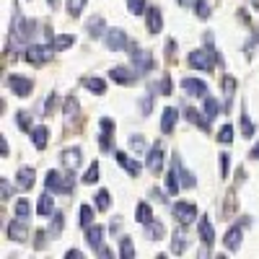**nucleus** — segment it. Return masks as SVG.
<instances>
[{"label":"nucleus","instance_id":"48","mask_svg":"<svg viewBox=\"0 0 259 259\" xmlns=\"http://www.w3.org/2000/svg\"><path fill=\"white\" fill-rule=\"evenodd\" d=\"M218 140H221V143H226V145H228V143H233V127H231V124H223V127H221Z\"/></svg>","mask_w":259,"mask_h":259},{"label":"nucleus","instance_id":"2","mask_svg":"<svg viewBox=\"0 0 259 259\" xmlns=\"http://www.w3.org/2000/svg\"><path fill=\"white\" fill-rule=\"evenodd\" d=\"M13 8H16V6H13ZM34 34H36V21L24 18V13L16 8V13H13V24H11V39H13V45H16V47L29 45V41L34 39Z\"/></svg>","mask_w":259,"mask_h":259},{"label":"nucleus","instance_id":"45","mask_svg":"<svg viewBox=\"0 0 259 259\" xmlns=\"http://www.w3.org/2000/svg\"><path fill=\"white\" fill-rule=\"evenodd\" d=\"M127 11L133 13V16L145 13V11H148V8H145V0H127Z\"/></svg>","mask_w":259,"mask_h":259},{"label":"nucleus","instance_id":"56","mask_svg":"<svg viewBox=\"0 0 259 259\" xmlns=\"http://www.w3.org/2000/svg\"><path fill=\"white\" fill-rule=\"evenodd\" d=\"M177 3H179V6H187V3H189V0H177Z\"/></svg>","mask_w":259,"mask_h":259},{"label":"nucleus","instance_id":"27","mask_svg":"<svg viewBox=\"0 0 259 259\" xmlns=\"http://www.w3.org/2000/svg\"><path fill=\"white\" fill-rule=\"evenodd\" d=\"M135 221L143 223V226H148L150 221H153V210H150L148 202H138L135 205Z\"/></svg>","mask_w":259,"mask_h":259},{"label":"nucleus","instance_id":"33","mask_svg":"<svg viewBox=\"0 0 259 259\" xmlns=\"http://www.w3.org/2000/svg\"><path fill=\"white\" fill-rule=\"evenodd\" d=\"M94 202H96V210H99V212H106V210H109V205H112L109 192H106V189H99L96 197H94Z\"/></svg>","mask_w":259,"mask_h":259},{"label":"nucleus","instance_id":"44","mask_svg":"<svg viewBox=\"0 0 259 259\" xmlns=\"http://www.w3.org/2000/svg\"><path fill=\"white\" fill-rule=\"evenodd\" d=\"M153 91H150V94H145L143 99H140V112H143V117H148L150 114V109H153Z\"/></svg>","mask_w":259,"mask_h":259},{"label":"nucleus","instance_id":"34","mask_svg":"<svg viewBox=\"0 0 259 259\" xmlns=\"http://www.w3.org/2000/svg\"><path fill=\"white\" fill-rule=\"evenodd\" d=\"M150 91H153V94H161V96H168V94H171V78L163 75L161 80L150 83Z\"/></svg>","mask_w":259,"mask_h":259},{"label":"nucleus","instance_id":"29","mask_svg":"<svg viewBox=\"0 0 259 259\" xmlns=\"http://www.w3.org/2000/svg\"><path fill=\"white\" fill-rule=\"evenodd\" d=\"M80 83H83V89H89L91 94H106V83H104L101 78H91V75H85Z\"/></svg>","mask_w":259,"mask_h":259},{"label":"nucleus","instance_id":"50","mask_svg":"<svg viewBox=\"0 0 259 259\" xmlns=\"http://www.w3.org/2000/svg\"><path fill=\"white\" fill-rule=\"evenodd\" d=\"M130 148H133L135 153H143V150H145V140H143V135H133V138H130Z\"/></svg>","mask_w":259,"mask_h":259},{"label":"nucleus","instance_id":"8","mask_svg":"<svg viewBox=\"0 0 259 259\" xmlns=\"http://www.w3.org/2000/svg\"><path fill=\"white\" fill-rule=\"evenodd\" d=\"M104 41H106V50L109 52H122L124 47H130V39L122 29H106Z\"/></svg>","mask_w":259,"mask_h":259},{"label":"nucleus","instance_id":"11","mask_svg":"<svg viewBox=\"0 0 259 259\" xmlns=\"http://www.w3.org/2000/svg\"><path fill=\"white\" fill-rule=\"evenodd\" d=\"M109 78H112L114 83H119V85H133V83L140 78V73H138L135 68H124V65H117V68H112Z\"/></svg>","mask_w":259,"mask_h":259},{"label":"nucleus","instance_id":"51","mask_svg":"<svg viewBox=\"0 0 259 259\" xmlns=\"http://www.w3.org/2000/svg\"><path fill=\"white\" fill-rule=\"evenodd\" d=\"M55 106H57V94H50L47 96V104H45V117H52L55 114Z\"/></svg>","mask_w":259,"mask_h":259},{"label":"nucleus","instance_id":"15","mask_svg":"<svg viewBox=\"0 0 259 259\" xmlns=\"http://www.w3.org/2000/svg\"><path fill=\"white\" fill-rule=\"evenodd\" d=\"M85 244H89L94 251H99L104 246V226H89L85 228Z\"/></svg>","mask_w":259,"mask_h":259},{"label":"nucleus","instance_id":"23","mask_svg":"<svg viewBox=\"0 0 259 259\" xmlns=\"http://www.w3.org/2000/svg\"><path fill=\"white\" fill-rule=\"evenodd\" d=\"M47 140H50V130L45 124H39V127L31 130V143H34L36 150H45L47 148Z\"/></svg>","mask_w":259,"mask_h":259},{"label":"nucleus","instance_id":"40","mask_svg":"<svg viewBox=\"0 0 259 259\" xmlns=\"http://www.w3.org/2000/svg\"><path fill=\"white\" fill-rule=\"evenodd\" d=\"M94 223V207L91 205H80V226L89 228Z\"/></svg>","mask_w":259,"mask_h":259},{"label":"nucleus","instance_id":"49","mask_svg":"<svg viewBox=\"0 0 259 259\" xmlns=\"http://www.w3.org/2000/svg\"><path fill=\"white\" fill-rule=\"evenodd\" d=\"M228 166H231V156H228V153H221V158H218V168H221V179H226V177H228Z\"/></svg>","mask_w":259,"mask_h":259},{"label":"nucleus","instance_id":"7","mask_svg":"<svg viewBox=\"0 0 259 259\" xmlns=\"http://www.w3.org/2000/svg\"><path fill=\"white\" fill-rule=\"evenodd\" d=\"M171 171L179 177V182H182V189H192L194 184H197V179H194V174L192 171H187L184 168V163H182V158H179V150L174 156H171Z\"/></svg>","mask_w":259,"mask_h":259},{"label":"nucleus","instance_id":"13","mask_svg":"<svg viewBox=\"0 0 259 259\" xmlns=\"http://www.w3.org/2000/svg\"><path fill=\"white\" fill-rule=\"evenodd\" d=\"M8 239H11V241H18V244H24V241L29 239V226H26L24 218L11 221V226H8Z\"/></svg>","mask_w":259,"mask_h":259},{"label":"nucleus","instance_id":"57","mask_svg":"<svg viewBox=\"0 0 259 259\" xmlns=\"http://www.w3.org/2000/svg\"><path fill=\"white\" fill-rule=\"evenodd\" d=\"M254 39H256V41H259V29H256V34H254Z\"/></svg>","mask_w":259,"mask_h":259},{"label":"nucleus","instance_id":"36","mask_svg":"<svg viewBox=\"0 0 259 259\" xmlns=\"http://www.w3.org/2000/svg\"><path fill=\"white\" fill-rule=\"evenodd\" d=\"M119 256L122 259H135V246H133V239H122V244H119Z\"/></svg>","mask_w":259,"mask_h":259},{"label":"nucleus","instance_id":"26","mask_svg":"<svg viewBox=\"0 0 259 259\" xmlns=\"http://www.w3.org/2000/svg\"><path fill=\"white\" fill-rule=\"evenodd\" d=\"M166 236V228H163V223L161 221H150L148 226H145V239H150V241H161Z\"/></svg>","mask_w":259,"mask_h":259},{"label":"nucleus","instance_id":"43","mask_svg":"<svg viewBox=\"0 0 259 259\" xmlns=\"http://www.w3.org/2000/svg\"><path fill=\"white\" fill-rule=\"evenodd\" d=\"M194 13H197V18H210V6L207 0H194Z\"/></svg>","mask_w":259,"mask_h":259},{"label":"nucleus","instance_id":"37","mask_svg":"<svg viewBox=\"0 0 259 259\" xmlns=\"http://www.w3.org/2000/svg\"><path fill=\"white\" fill-rule=\"evenodd\" d=\"M16 122H18V127L24 130V133H31V130H34L31 114H29V112H16Z\"/></svg>","mask_w":259,"mask_h":259},{"label":"nucleus","instance_id":"5","mask_svg":"<svg viewBox=\"0 0 259 259\" xmlns=\"http://www.w3.org/2000/svg\"><path fill=\"white\" fill-rule=\"evenodd\" d=\"M24 57H26L29 65H34V68H41V65H47V62L55 57V47H52V45H29Z\"/></svg>","mask_w":259,"mask_h":259},{"label":"nucleus","instance_id":"24","mask_svg":"<svg viewBox=\"0 0 259 259\" xmlns=\"http://www.w3.org/2000/svg\"><path fill=\"white\" fill-rule=\"evenodd\" d=\"M50 45L55 47V52H65L68 47H73L75 45V36L73 34H52V39H50Z\"/></svg>","mask_w":259,"mask_h":259},{"label":"nucleus","instance_id":"3","mask_svg":"<svg viewBox=\"0 0 259 259\" xmlns=\"http://www.w3.org/2000/svg\"><path fill=\"white\" fill-rule=\"evenodd\" d=\"M75 171H68V174H62V171H50L45 184H47V192H55V194H73L75 189Z\"/></svg>","mask_w":259,"mask_h":259},{"label":"nucleus","instance_id":"16","mask_svg":"<svg viewBox=\"0 0 259 259\" xmlns=\"http://www.w3.org/2000/svg\"><path fill=\"white\" fill-rule=\"evenodd\" d=\"M114 161H117L119 166H124V168H127V174H130V177H140L143 166H140L135 158H130L127 153H122V150H114Z\"/></svg>","mask_w":259,"mask_h":259},{"label":"nucleus","instance_id":"12","mask_svg":"<svg viewBox=\"0 0 259 259\" xmlns=\"http://www.w3.org/2000/svg\"><path fill=\"white\" fill-rule=\"evenodd\" d=\"M182 89H184L189 96H194V99H205V96H207V83L200 80V78H184V80H182Z\"/></svg>","mask_w":259,"mask_h":259},{"label":"nucleus","instance_id":"4","mask_svg":"<svg viewBox=\"0 0 259 259\" xmlns=\"http://www.w3.org/2000/svg\"><path fill=\"white\" fill-rule=\"evenodd\" d=\"M130 57H133V68H135L140 75H145V73H150V70L156 68L153 55H150L148 50H143V47H138L135 41H130Z\"/></svg>","mask_w":259,"mask_h":259},{"label":"nucleus","instance_id":"10","mask_svg":"<svg viewBox=\"0 0 259 259\" xmlns=\"http://www.w3.org/2000/svg\"><path fill=\"white\" fill-rule=\"evenodd\" d=\"M8 89L18 96V99H26L34 91V80L24 78V75H8Z\"/></svg>","mask_w":259,"mask_h":259},{"label":"nucleus","instance_id":"54","mask_svg":"<svg viewBox=\"0 0 259 259\" xmlns=\"http://www.w3.org/2000/svg\"><path fill=\"white\" fill-rule=\"evenodd\" d=\"M249 156H251V158H254V161H259V143H256V145H254V150H251V153H249Z\"/></svg>","mask_w":259,"mask_h":259},{"label":"nucleus","instance_id":"1","mask_svg":"<svg viewBox=\"0 0 259 259\" xmlns=\"http://www.w3.org/2000/svg\"><path fill=\"white\" fill-rule=\"evenodd\" d=\"M205 41H207V47H205V50H194V52H189L187 62H189V68H192V70L212 73V70H215V62L221 60V55H218V50L212 47V34H207Z\"/></svg>","mask_w":259,"mask_h":259},{"label":"nucleus","instance_id":"42","mask_svg":"<svg viewBox=\"0 0 259 259\" xmlns=\"http://www.w3.org/2000/svg\"><path fill=\"white\" fill-rule=\"evenodd\" d=\"M99 182V163L94 161L89 166V171H85V177H83V184H96Z\"/></svg>","mask_w":259,"mask_h":259},{"label":"nucleus","instance_id":"55","mask_svg":"<svg viewBox=\"0 0 259 259\" xmlns=\"http://www.w3.org/2000/svg\"><path fill=\"white\" fill-rule=\"evenodd\" d=\"M47 6H50L52 11H57V6H60V0H47Z\"/></svg>","mask_w":259,"mask_h":259},{"label":"nucleus","instance_id":"30","mask_svg":"<svg viewBox=\"0 0 259 259\" xmlns=\"http://www.w3.org/2000/svg\"><path fill=\"white\" fill-rule=\"evenodd\" d=\"M218 114H221V104L207 94V96H205V117H207V122H212Z\"/></svg>","mask_w":259,"mask_h":259},{"label":"nucleus","instance_id":"6","mask_svg":"<svg viewBox=\"0 0 259 259\" xmlns=\"http://www.w3.org/2000/svg\"><path fill=\"white\" fill-rule=\"evenodd\" d=\"M171 212H174L177 223H182V226H189L197 221V205H192V202H174Z\"/></svg>","mask_w":259,"mask_h":259},{"label":"nucleus","instance_id":"35","mask_svg":"<svg viewBox=\"0 0 259 259\" xmlns=\"http://www.w3.org/2000/svg\"><path fill=\"white\" fill-rule=\"evenodd\" d=\"M89 34H91V36H104V34H106V29H104V18H101V16L89 18Z\"/></svg>","mask_w":259,"mask_h":259},{"label":"nucleus","instance_id":"32","mask_svg":"<svg viewBox=\"0 0 259 259\" xmlns=\"http://www.w3.org/2000/svg\"><path fill=\"white\" fill-rule=\"evenodd\" d=\"M239 127H241V138H254V133H256V127H254V122L249 119V114H239Z\"/></svg>","mask_w":259,"mask_h":259},{"label":"nucleus","instance_id":"52","mask_svg":"<svg viewBox=\"0 0 259 259\" xmlns=\"http://www.w3.org/2000/svg\"><path fill=\"white\" fill-rule=\"evenodd\" d=\"M0 153H3V158L11 153V150H8V140H6V138H0Z\"/></svg>","mask_w":259,"mask_h":259},{"label":"nucleus","instance_id":"53","mask_svg":"<svg viewBox=\"0 0 259 259\" xmlns=\"http://www.w3.org/2000/svg\"><path fill=\"white\" fill-rule=\"evenodd\" d=\"M68 259H83V251H78V249H70L68 254H65Z\"/></svg>","mask_w":259,"mask_h":259},{"label":"nucleus","instance_id":"28","mask_svg":"<svg viewBox=\"0 0 259 259\" xmlns=\"http://www.w3.org/2000/svg\"><path fill=\"white\" fill-rule=\"evenodd\" d=\"M187 246H189V239H187V233L177 228L174 239H171V251H174V254H182V251H187Z\"/></svg>","mask_w":259,"mask_h":259},{"label":"nucleus","instance_id":"31","mask_svg":"<svg viewBox=\"0 0 259 259\" xmlns=\"http://www.w3.org/2000/svg\"><path fill=\"white\" fill-rule=\"evenodd\" d=\"M233 94H236V78H231V75H223V99H226V109L231 106V99H233Z\"/></svg>","mask_w":259,"mask_h":259},{"label":"nucleus","instance_id":"47","mask_svg":"<svg viewBox=\"0 0 259 259\" xmlns=\"http://www.w3.org/2000/svg\"><path fill=\"white\" fill-rule=\"evenodd\" d=\"M0 194H3V202H8L11 197H13V187H11V182L3 177L0 179Z\"/></svg>","mask_w":259,"mask_h":259},{"label":"nucleus","instance_id":"25","mask_svg":"<svg viewBox=\"0 0 259 259\" xmlns=\"http://www.w3.org/2000/svg\"><path fill=\"white\" fill-rule=\"evenodd\" d=\"M78 109H80V106H78V99H75V96L65 99V112H62V114H65V124H68V127L78 119Z\"/></svg>","mask_w":259,"mask_h":259},{"label":"nucleus","instance_id":"22","mask_svg":"<svg viewBox=\"0 0 259 259\" xmlns=\"http://www.w3.org/2000/svg\"><path fill=\"white\" fill-rule=\"evenodd\" d=\"M34 168L31 166H24L18 171V177H16V184H18V189H24V192H29L31 187H34Z\"/></svg>","mask_w":259,"mask_h":259},{"label":"nucleus","instance_id":"9","mask_svg":"<svg viewBox=\"0 0 259 259\" xmlns=\"http://www.w3.org/2000/svg\"><path fill=\"white\" fill-rule=\"evenodd\" d=\"M145 163H148V171L153 177H158L161 171H163V145L161 143H153L148 150V156H145Z\"/></svg>","mask_w":259,"mask_h":259},{"label":"nucleus","instance_id":"14","mask_svg":"<svg viewBox=\"0 0 259 259\" xmlns=\"http://www.w3.org/2000/svg\"><path fill=\"white\" fill-rule=\"evenodd\" d=\"M241 241H244V231H241V223L239 226H231L228 233L223 236V244L228 251H239L241 249Z\"/></svg>","mask_w":259,"mask_h":259},{"label":"nucleus","instance_id":"39","mask_svg":"<svg viewBox=\"0 0 259 259\" xmlns=\"http://www.w3.org/2000/svg\"><path fill=\"white\" fill-rule=\"evenodd\" d=\"M62 226H65V218H62V212H55V221L50 223V236H52V239H57V236L62 233Z\"/></svg>","mask_w":259,"mask_h":259},{"label":"nucleus","instance_id":"38","mask_svg":"<svg viewBox=\"0 0 259 259\" xmlns=\"http://www.w3.org/2000/svg\"><path fill=\"white\" fill-rule=\"evenodd\" d=\"M166 189L171 194H179V189H182V182H179V177L174 174V171H168V174H166Z\"/></svg>","mask_w":259,"mask_h":259},{"label":"nucleus","instance_id":"46","mask_svg":"<svg viewBox=\"0 0 259 259\" xmlns=\"http://www.w3.org/2000/svg\"><path fill=\"white\" fill-rule=\"evenodd\" d=\"M85 3H89V0H68V11H70V16H80L83 13V8H85Z\"/></svg>","mask_w":259,"mask_h":259},{"label":"nucleus","instance_id":"18","mask_svg":"<svg viewBox=\"0 0 259 259\" xmlns=\"http://www.w3.org/2000/svg\"><path fill=\"white\" fill-rule=\"evenodd\" d=\"M65 171H75L80 166V148H68V150H62V156H60Z\"/></svg>","mask_w":259,"mask_h":259},{"label":"nucleus","instance_id":"17","mask_svg":"<svg viewBox=\"0 0 259 259\" xmlns=\"http://www.w3.org/2000/svg\"><path fill=\"white\" fill-rule=\"evenodd\" d=\"M177 119H179V112L174 109V106H166L163 114H161V133H163V135H171V133H174Z\"/></svg>","mask_w":259,"mask_h":259},{"label":"nucleus","instance_id":"41","mask_svg":"<svg viewBox=\"0 0 259 259\" xmlns=\"http://www.w3.org/2000/svg\"><path fill=\"white\" fill-rule=\"evenodd\" d=\"M29 215H31V205H29V200H18V202H16V218L29 221Z\"/></svg>","mask_w":259,"mask_h":259},{"label":"nucleus","instance_id":"20","mask_svg":"<svg viewBox=\"0 0 259 259\" xmlns=\"http://www.w3.org/2000/svg\"><path fill=\"white\" fill-rule=\"evenodd\" d=\"M197 231H200V239H202L205 246H212L215 244V228H212L210 218H200L197 221Z\"/></svg>","mask_w":259,"mask_h":259},{"label":"nucleus","instance_id":"21","mask_svg":"<svg viewBox=\"0 0 259 259\" xmlns=\"http://www.w3.org/2000/svg\"><path fill=\"white\" fill-rule=\"evenodd\" d=\"M36 215H39V218L55 215V197H52V192H47V194H41V197H39V202H36Z\"/></svg>","mask_w":259,"mask_h":259},{"label":"nucleus","instance_id":"19","mask_svg":"<svg viewBox=\"0 0 259 259\" xmlns=\"http://www.w3.org/2000/svg\"><path fill=\"white\" fill-rule=\"evenodd\" d=\"M145 16H148V31H150V34H158V31H161V26H163L161 8H158V6H150V8L145 11Z\"/></svg>","mask_w":259,"mask_h":259}]
</instances>
